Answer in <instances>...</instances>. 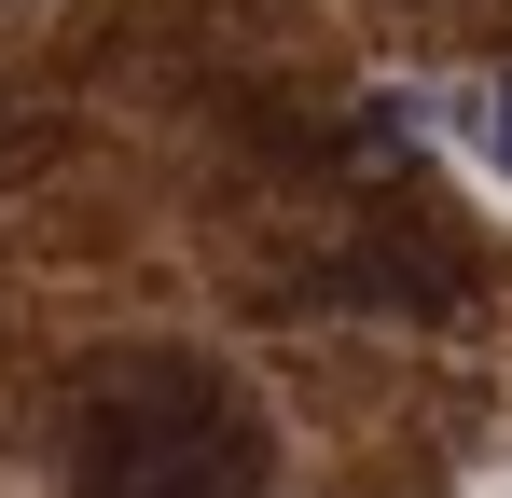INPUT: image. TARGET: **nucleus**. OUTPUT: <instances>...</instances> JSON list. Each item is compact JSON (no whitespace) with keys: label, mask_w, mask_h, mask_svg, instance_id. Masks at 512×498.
Returning <instances> with one entry per match:
<instances>
[{"label":"nucleus","mask_w":512,"mask_h":498,"mask_svg":"<svg viewBox=\"0 0 512 498\" xmlns=\"http://www.w3.org/2000/svg\"><path fill=\"white\" fill-rule=\"evenodd\" d=\"M70 485L84 498H250V415L180 360H125L70 415Z\"/></svg>","instance_id":"1"},{"label":"nucleus","mask_w":512,"mask_h":498,"mask_svg":"<svg viewBox=\"0 0 512 498\" xmlns=\"http://www.w3.org/2000/svg\"><path fill=\"white\" fill-rule=\"evenodd\" d=\"M471 153H485V166L512 180V97H471Z\"/></svg>","instance_id":"2"}]
</instances>
